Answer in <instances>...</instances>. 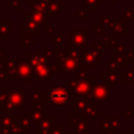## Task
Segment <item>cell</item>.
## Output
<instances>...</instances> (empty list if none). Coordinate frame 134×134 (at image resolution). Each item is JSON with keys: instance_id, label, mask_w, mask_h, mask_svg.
Instances as JSON below:
<instances>
[{"instance_id": "obj_1", "label": "cell", "mask_w": 134, "mask_h": 134, "mask_svg": "<svg viewBox=\"0 0 134 134\" xmlns=\"http://www.w3.org/2000/svg\"><path fill=\"white\" fill-rule=\"evenodd\" d=\"M45 97L48 102L55 106H63L68 103L69 93L68 90L62 87L47 88L45 92Z\"/></svg>"}, {"instance_id": "obj_2", "label": "cell", "mask_w": 134, "mask_h": 134, "mask_svg": "<svg viewBox=\"0 0 134 134\" xmlns=\"http://www.w3.org/2000/svg\"><path fill=\"white\" fill-rule=\"evenodd\" d=\"M111 95V89L105 83H92L90 91L86 96L89 100H107Z\"/></svg>"}, {"instance_id": "obj_3", "label": "cell", "mask_w": 134, "mask_h": 134, "mask_svg": "<svg viewBox=\"0 0 134 134\" xmlns=\"http://www.w3.org/2000/svg\"><path fill=\"white\" fill-rule=\"evenodd\" d=\"M102 63V50L93 49L92 51H88L83 57V65L86 67H97V65Z\"/></svg>"}, {"instance_id": "obj_4", "label": "cell", "mask_w": 134, "mask_h": 134, "mask_svg": "<svg viewBox=\"0 0 134 134\" xmlns=\"http://www.w3.org/2000/svg\"><path fill=\"white\" fill-rule=\"evenodd\" d=\"M6 104H9L10 109L20 110L24 104V94H23L22 90L20 88L13 90L12 93L9 94L8 98L6 99Z\"/></svg>"}, {"instance_id": "obj_5", "label": "cell", "mask_w": 134, "mask_h": 134, "mask_svg": "<svg viewBox=\"0 0 134 134\" xmlns=\"http://www.w3.org/2000/svg\"><path fill=\"white\" fill-rule=\"evenodd\" d=\"M103 83L111 87H116L118 83H121V72L107 71L103 73Z\"/></svg>"}, {"instance_id": "obj_6", "label": "cell", "mask_w": 134, "mask_h": 134, "mask_svg": "<svg viewBox=\"0 0 134 134\" xmlns=\"http://www.w3.org/2000/svg\"><path fill=\"white\" fill-rule=\"evenodd\" d=\"M102 114H103L102 111H99L98 108L95 107V106H93L92 104H90V105L86 108V110L84 111V113H83V115L86 117V119H90V120H95V119H97Z\"/></svg>"}, {"instance_id": "obj_7", "label": "cell", "mask_w": 134, "mask_h": 134, "mask_svg": "<svg viewBox=\"0 0 134 134\" xmlns=\"http://www.w3.org/2000/svg\"><path fill=\"white\" fill-rule=\"evenodd\" d=\"M34 75L38 79V81H40V80L48 81V79H49L52 74H51V72L48 70V68H47L46 66L40 65V66H37L36 70L34 71Z\"/></svg>"}, {"instance_id": "obj_8", "label": "cell", "mask_w": 134, "mask_h": 134, "mask_svg": "<svg viewBox=\"0 0 134 134\" xmlns=\"http://www.w3.org/2000/svg\"><path fill=\"white\" fill-rule=\"evenodd\" d=\"M30 68L29 66H27L26 64H23V65H20L17 67V71H16V75L19 77V81H22V80H26L27 82H29L30 80Z\"/></svg>"}, {"instance_id": "obj_9", "label": "cell", "mask_w": 134, "mask_h": 134, "mask_svg": "<svg viewBox=\"0 0 134 134\" xmlns=\"http://www.w3.org/2000/svg\"><path fill=\"white\" fill-rule=\"evenodd\" d=\"M121 83H134V67H126L121 72Z\"/></svg>"}, {"instance_id": "obj_10", "label": "cell", "mask_w": 134, "mask_h": 134, "mask_svg": "<svg viewBox=\"0 0 134 134\" xmlns=\"http://www.w3.org/2000/svg\"><path fill=\"white\" fill-rule=\"evenodd\" d=\"M92 127L88 125L86 120H80L75 126V134H87L89 130H91Z\"/></svg>"}, {"instance_id": "obj_11", "label": "cell", "mask_w": 134, "mask_h": 134, "mask_svg": "<svg viewBox=\"0 0 134 134\" xmlns=\"http://www.w3.org/2000/svg\"><path fill=\"white\" fill-rule=\"evenodd\" d=\"M112 31L114 35H126V28H125V21L124 22H116L112 25Z\"/></svg>"}, {"instance_id": "obj_12", "label": "cell", "mask_w": 134, "mask_h": 134, "mask_svg": "<svg viewBox=\"0 0 134 134\" xmlns=\"http://www.w3.org/2000/svg\"><path fill=\"white\" fill-rule=\"evenodd\" d=\"M121 66L115 59H108V69L107 71H115V72H121Z\"/></svg>"}, {"instance_id": "obj_13", "label": "cell", "mask_w": 134, "mask_h": 134, "mask_svg": "<svg viewBox=\"0 0 134 134\" xmlns=\"http://www.w3.org/2000/svg\"><path fill=\"white\" fill-rule=\"evenodd\" d=\"M110 129L115 130V131H118V130L121 129V117L120 116H117V115L111 116V118H110Z\"/></svg>"}, {"instance_id": "obj_14", "label": "cell", "mask_w": 134, "mask_h": 134, "mask_svg": "<svg viewBox=\"0 0 134 134\" xmlns=\"http://www.w3.org/2000/svg\"><path fill=\"white\" fill-rule=\"evenodd\" d=\"M110 118H111V116L106 115V116H103L98 120V129L100 131H106V130L110 129Z\"/></svg>"}, {"instance_id": "obj_15", "label": "cell", "mask_w": 134, "mask_h": 134, "mask_svg": "<svg viewBox=\"0 0 134 134\" xmlns=\"http://www.w3.org/2000/svg\"><path fill=\"white\" fill-rule=\"evenodd\" d=\"M74 76L77 80L88 79V69L87 68H79V69H76V71L74 73Z\"/></svg>"}, {"instance_id": "obj_16", "label": "cell", "mask_w": 134, "mask_h": 134, "mask_svg": "<svg viewBox=\"0 0 134 134\" xmlns=\"http://www.w3.org/2000/svg\"><path fill=\"white\" fill-rule=\"evenodd\" d=\"M121 115L126 116V119L127 120H131L132 117L134 116V109H132L131 106H127L126 109L124 111H121Z\"/></svg>"}, {"instance_id": "obj_17", "label": "cell", "mask_w": 134, "mask_h": 134, "mask_svg": "<svg viewBox=\"0 0 134 134\" xmlns=\"http://www.w3.org/2000/svg\"><path fill=\"white\" fill-rule=\"evenodd\" d=\"M121 16H122V18H124L125 20H128V19L134 20V10H132L131 7H127V10L122 12Z\"/></svg>"}, {"instance_id": "obj_18", "label": "cell", "mask_w": 134, "mask_h": 134, "mask_svg": "<svg viewBox=\"0 0 134 134\" xmlns=\"http://www.w3.org/2000/svg\"><path fill=\"white\" fill-rule=\"evenodd\" d=\"M126 59H127V64H131V62L134 59V49L126 51Z\"/></svg>"}, {"instance_id": "obj_19", "label": "cell", "mask_w": 134, "mask_h": 134, "mask_svg": "<svg viewBox=\"0 0 134 134\" xmlns=\"http://www.w3.org/2000/svg\"><path fill=\"white\" fill-rule=\"evenodd\" d=\"M103 134H117V131L112 130V129H109V130L103 131Z\"/></svg>"}, {"instance_id": "obj_20", "label": "cell", "mask_w": 134, "mask_h": 134, "mask_svg": "<svg viewBox=\"0 0 134 134\" xmlns=\"http://www.w3.org/2000/svg\"><path fill=\"white\" fill-rule=\"evenodd\" d=\"M118 134H132L131 130H120V132Z\"/></svg>"}, {"instance_id": "obj_21", "label": "cell", "mask_w": 134, "mask_h": 134, "mask_svg": "<svg viewBox=\"0 0 134 134\" xmlns=\"http://www.w3.org/2000/svg\"><path fill=\"white\" fill-rule=\"evenodd\" d=\"M66 134H75V132H73V131H68Z\"/></svg>"}, {"instance_id": "obj_22", "label": "cell", "mask_w": 134, "mask_h": 134, "mask_svg": "<svg viewBox=\"0 0 134 134\" xmlns=\"http://www.w3.org/2000/svg\"><path fill=\"white\" fill-rule=\"evenodd\" d=\"M131 66H132V67H134V59H133V61L131 62Z\"/></svg>"}]
</instances>
